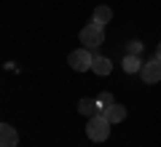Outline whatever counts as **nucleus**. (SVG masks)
I'll return each instance as SVG.
<instances>
[{"mask_svg":"<svg viewBox=\"0 0 161 147\" xmlns=\"http://www.w3.org/2000/svg\"><path fill=\"white\" fill-rule=\"evenodd\" d=\"M78 40H80V45H83V48L97 51L99 45L105 43V27H102V24H97V22H89L86 27L78 32Z\"/></svg>","mask_w":161,"mask_h":147,"instance_id":"f257e3e1","label":"nucleus"},{"mask_svg":"<svg viewBox=\"0 0 161 147\" xmlns=\"http://www.w3.org/2000/svg\"><path fill=\"white\" fill-rule=\"evenodd\" d=\"M110 120L105 118V113H99V115H94V118H89V123H86V136L92 142H105L110 136Z\"/></svg>","mask_w":161,"mask_h":147,"instance_id":"f03ea898","label":"nucleus"},{"mask_svg":"<svg viewBox=\"0 0 161 147\" xmlns=\"http://www.w3.org/2000/svg\"><path fill=\"white\" fill-rule=\"evenodd\" d=\"M92 62H94V54L89 51V48H75V51H70L67 56V64L75 70V72H86V70H92Z\"/></svg>","mask_w":161,"mask_h":147,"instance_id":"7ed1b4c3","label":"nucleus"},{"mask_svg":"<svg viewBox=\"0 0 161 147\" xmlns=\"http://www.w3.org/2000/svg\"><path fill=\"white\" fill-rule=\"evenodd\" d=\"M140 78H142V83H158L161 80V59H150V62L142 64V70H140Z\"/></svg>","mask_w":161,"mask_h":147,"instance_id":"20e7f679","label":"nucleus"},{"mask_svg":"<svg viewBox=\"0 0 161 147\" xmlns=\"http://www.w3.org/2000/svg\"><path fill=\"white\" fill-rule=\"evenodd\" d=\"M19 144V131L11 123L0 126V147H16Z\"/></svg>","mask_w":161,"mask_h":147,"instance_id":"39448f33","label":"nucleus"},{"mask_svg":"<svg viewBox=\"0 0 161 147\" xmlns=\"http://www.w3.org/2000/svg\"><path fill=\"white\" fill-rule=\"evenodd\" d=\"M110 70H113L110 59H108V56H99V54H94V62H92V72H94V75H110Z\"/></svg>","mask_w":161,"mask_h":147,"instance_id":"423d86ee","label":"nucleus"},{"mask_svg":"<svg viewBox=\"0 0 161 147\" xmlns=\"http://www.w3.org/2000/svg\"><path fill=\"white\" fill-rule=\"evenodd\" d=\"M78 113L83 115V118H94V115H99L97 99H80V102H78Z\"/></svg>","mask_w":161,"mask_h":147,"instance_id":"0eeeda50","label":"nucleus"},{"mask_svg":"<svg viewBox=\"0 0 161 147\" xmlns=\"http://www.w3.org/2000/svg\"><path fill=\"white\" fill-rule=\"evenodd\" d=\"M105 118H108L110 123H124V118H126V107L115 102L113 107H108V113H105Z\"/></svg>","mask_w":161,"mask_h":147,"instance_id":"6e6552de","label":"nucleus"},{"mask_svg":"<svg viewBox=\"0 0 161 147\" xmlns=\"http://www.w3.org/2000/svg\"><path fill=\"white\" fill-rule=\"evenodd\" d=\"M110 19H113V8H110V6H97V8H94L92 22H97V24H102V27H105Z\"/></svg>","mask_w":161,"mask_h":147,"instance_id":"1a4fd4ad","label":"nucleus"},{"mask_svg":"<svg viewBox=\"0 0 161 147\" xmlns=\"http://www.w3.org/2000/svg\"><path fill=\"white\" fill-rule=\"evenodd\" d=\"M142 59L140 56H132V54H126V56H124V72H129V75H134V72H140V70H142Z\"/></svg>","mask_w":161,"mask_h":147,"instance_id":"9d476101","label":"nucleus"},{"mask_svg":"<svg viewBox=\"0 0 161 147\" xmlns=\"http://www.w3.org/2000/svg\"><path fill=\"white\" fill-rule=\"evenodd\" d=\"M97 104H99V113H108V107H113L115 99H113V94H108V91H105V94L97 96Z\"/></svg>","mask_w":161,"mask_h":147,"instance_id":"9b49d317","label":"nucleus"},{"mask_svg":"<svg viewBox=\"0 0 161 147\" xmlns=\"http://www.w3.org/2000/svg\"><path fill=\"white\" fill-rule=\"evenodd\" d=\"M126 54H132V56H140V54H142V43H140V40H129Z\"/></svg>","mask_w":161,"mask_h":147,"instance_id":"f8f14e48","label":"nucleus"},{"mask_svg":"<svg viewBox=\"0 0 161 147\" xmlns=\"http://www.w3.org/2000/svg\"><path fill=\"white\" fill-rule=\"evenodd\" d=\"M156 56H158V59H161V43H158V45H156Z\"/></svg>","mask_w":161,"mask_h":147,"instance_id":"ddd939ff","label":"nucleus"}]
</instances>
